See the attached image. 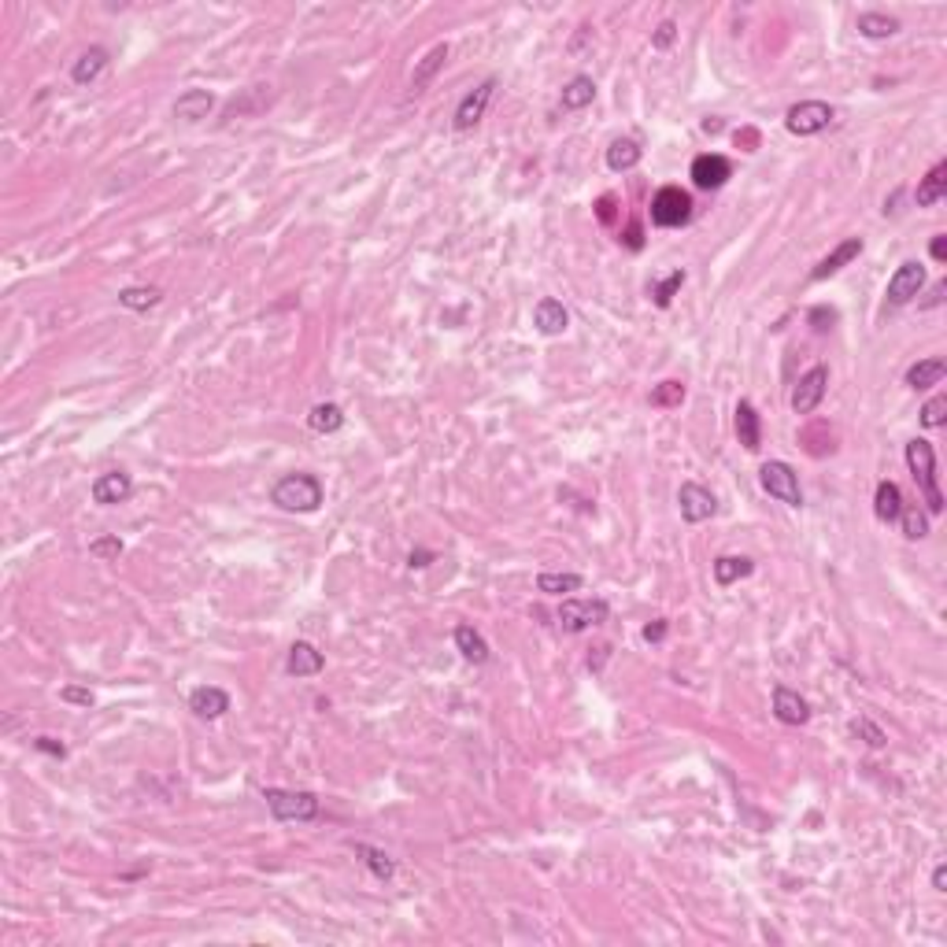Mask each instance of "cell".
I'll return each instance as SVG.
<instances>
[{"instance_id":"f907efd6","label":"cell","mask_w":947,"mask_h":947,"mask_svg":"<svg viewBox=\"0 0 947 947\" xmlns=\"http://www.w3.org/2000/svg\"><path fill=\"white\" fill-rule=\"evenodd\" d=\"M943 292H947V285L940 282V285H933V292H929V301H926V308H936L940 301H943Z\"/></svg>"},{"instance_id":"9c48e42d","label":"cell","mask_w":947,"mask_h":947,"mask_svg":"<svg viewBox=\"0 0 947 947\" xmlns=\"http://www.w3.org/2000/svg\"><path fill=\"white\" fill-rule=\"evenodd\" d=\"M826 389H829V370L826 366H811L803 378H800V385L792 389V411L795 415L818 411V404L826 400Z\"/></svg>"},{"instance_id":"ab89813d","label":"cell","mask_w":947,"mask_h":947,"mask_svg":"<svg viewBox=\"0 0 947 947\" xmlns=\"http://www.w3.org/2000/svg\"><path fill=\"white\" fill-rule=\"evenodd\" d=\"M852 737H866L869 747H885V733L874 726V721H866V718H855L852 721Z\"/></svg>"},{"instance_id":"5bb4252c","label":"cell","mask_w":947,"mask_h":947,"mask_svg":"<svg viewBox=\"0 0 947 947\" xmlns=\"http://www.w3.org/2000/svg\"><path fill=\"white\" fill-rule=\"evenodd\" d=\"M189 711L196 718H204V721H215V718H222L230 711V696L222 688H215V685H201V688L189 692Z\"/></svg>"},{"instance_id":"8992f818","label":"cell","mask_w":947,"mask_h":947,"mask_svg":"<svg viewBox=\"0 0 947 947\" xmlns=\"http://www.w3.org/2000/svg\"><path fill=\"white\" fill-rule=\"evenodd\" d=\"M607 618H611L607 600H563V604H559V626H563L566 633L596 630V626H604Z\"/></svg>"},{"instance_id":"9a60e30c","label":"cell","mask_w":947,"mask_h":947,"mask_svg":"<svg viewBox=\"0 0 947 947\" xmlns=\"http://www.w3.org/2000/svg\"><path fill=\"white\" fill-rule=\"evenodd\" d=\"M859 256H862V237H847V241H840V244L833 248V252L811 270V282H826V278H833L836 270H844L847 263L859 259Z\"/></svg>"},{"instance_id":"44dd1931","label":"cell","mask_w":947,"mask_h":947,"mask_svg":"<svg viewBox=\"0 0 947 947\" xmlns=\"http://www.w3.org/2000/svg\"><path fill=\"white\" fill-rule=\"evenodd\" d=\"M448 63V45H433L426 56L418 60V67L411 70V93H422L433 78H437V70Z\"/></svg>"},{"instance_id":"7a4b0ae2","label":"cell","mask_w":947,"mask_h":947,"mask_svg":"<svg viewBox=\"0 0 947 947\" xmlns=\"http://www.w3.org/2000/svg\"><path fill=\"white\" fill-rule=\"evenodd\" d=\"M907 466L914 474V482L926 496V511L929 515H940L943 511V496H940V485H936V452L929 441H910L907 444Z\"/></svg>"},{"instance_id":"f35d334b","label":"cell","mask_w":947,"mask_h":947,"mask_svg":"<svg viewBox=\"0 0 947 947\" xmlns=\"http://www.w3.org/2000/svg\"><path fill=\"white\" fill-rule=\"evenodd\" d=\"M89 556H96V559H119L122 556V540L119 537H96L89 544Z\"/></svg>"},{"instance_id":"d4e9b609","label":"cell","mask_w":947,"mask_h":947,"mask_svg":"<svg viewBox=\"0 0 947 947\" xmlns=\"http://www.w3.org/2000/svg\"><path fill=\"white\" fill-rule=\"evenodd\" d=\"M104 67H108V48H86V53L78 56V63L70 67V78L78 86H89V82L101 78Z\"/></svg>"},{"instance_id":"8d00e7d4","label":"cell","mask_w":947,"mask_h":947,"mask_svg":"<svg viewBox=\"0 0 947 947\" xmlns=\"http://www.w3.org/2000/svg\"><path fill=\"white\" fill-rule=\"evenodd\" d=\"M685 400V385L681 382H659L652 389V408H678Z\"/></svg>"},{"instance_id":"4316f807","label":"cell","mask_w":947,"mask_h":947,"mask_svg":"<svg viewBox=\"0 0 947 947\" xmlns=\"http://www.w3.org/2000/svg\"><path fill=\"white\" fill-rule=\"evenodd\" d=\"M456 647L463 652L466 663H478V666L489 663V644H485V637L474 630V626H466V622H463V626H456Z\"/></svg>"},{"instance_id":"3957f363","label":"cell","mask_w":947,"mask_h":947,"mask_svg":"<svg viewBox=\"0 0 947 947\" xmlns=\"http://www.w3.org/2000/svg\"><path fill=\"white\" fill-rule=\"evenodd\" d=\"M263 800L278 821H311L318 818V795L315 792H289V788H267Z\"/></svg>"},{"instance_id":"ac0fdd59","label":"cell","mask_w":947,"mask_h":947,"mask_svg":"<svg viewBox=\"0 0 947 947\" xmlns=\"http://www.w3.org/2000/svg\"><path fill=\"white\" fill-rule=\"evenodd\" d=\"M215 108V96L208 89H185L178 101H174V119H182V122H201L208 119Z\"/></svg>"},{"instance_id":"f6af8a7d","label":"cell","mask_w":947,"mask_h":947,"mask_svg":"<svg viewBox=\"0 0 947 947\" xmlns=\"http://www.w3.org/2000/svg\"><path fill=\"white\" fill-rule=\"evenodd\" d=\"M596 215H600L604 226L614 222V196H600V204H596Z\"/></svg>"},{"instance_id":"681fc988","label":"cell","mask_w":947,"mask_h":947,"mask_svg":"<svg viewBox=\"0 0 947 947\" xmlns=\"http://www.w3.org/2000/svg\"><path fill=\"white\" fill-rule=\"evenodd\" d=\"M933 888H936V892H947V866H943V862L933 869Z\"/></svg>"},{"instance_id":"d6a6232c","label":"cell","mask_w":947,"mask_h":947,"mask_svg":"<svg viewBox=\"0 0 947 947\" xmlns=\"http://www.w3.org/2000/svg\"><path fill=\"white\" fill-rule=\"evenodd\" d=\"M308 426L315 433H337L344 426V411L337 404H315L311 415H308Z\"/></svg>"},{"instance_id":"cb8c5ba5","label":"cell","mask_w":947,"mask_h":947,"mask_svg":"<svg viewBox=\"0 0 947 947\" xmlns=\"http://www.w3.org/2000/svg\"><path fill=\"white\" fill-rule=\"evenodd\" d=\"M752 570H755V563L747 559V556H718V559H714V581H718L721 589H729V585L744 581L747 574H752Z\"/></svg>"},{"instance_id":"30bf717a","label":"cell","mask_w":947,"mask_h":947,"mask_svg":"<svg viewBox=\"0 0 947 947\" xmlns=\"http://www.w3.org/2000/svg\"><path fill=\"white\" fill-rule=\"evenodd\" d=\"M688 174H692V185L696 189H707L711 193V189H721V185L733 178V163L721 156V152H704V156L692 160V170Z\"/></svg>"},{"instance_id":"c3c4849f","label":"cell","mask_w":947,"mask_h":947,"mask_svg":"<svg viewBox=\"0 0 947 947\" xmlns=\"http://www.w3.org/2000/svg\"><path fill=\"white\" fill-rule=\"evenodd\" d=\"M626 244L633 248V252H640V248H644V237H640V226H637V222H630V230H626Z\"/></svg>"},{"instance_id":"603a6c76","label":"cell","mask_w":947,"mask_h":947,"mask_svg":"<svg viewBox=\"0 0 947 947\" xmlns=\"http://www.w3.org/2000/svg\"><path fill=\"white\" fill-rule=\"evenodd\" d=\"M943 193H947V163H936L926 178L918 182L914 201H918V208H933V204L943 201Z\"/></svg>"},{"instance_id":"7bdbcfd3","label":"cell","mask_w":947,"mask_h":947,"mask_svg":"<svg viewBox=\"0 0 947 947\" xmlns=\"http://www.w3.org/2000/svg\"><path fill=\"white\" fill-rule=\"evenodd\" d=\"M60 696H63L67 704H78V707H93V692H89V688H74V685H67V688H63Z\"/></svg>"},{"instance_id":"52a82bcc","label":"cell","mask_w":947,"mask_h":947,"mask_svg":"<svg viewBox=\"0 0 947 947\" xmlns=\"http://www.w3.org/2000/svg\"><path fill=\"white\" fill-rule=\"evenodd\" d=\"M833 122V108L826 101H803V104H792L788 115H785V127L788 134L795 137H814L821 134Z\"/></svg>"},{"instance_id":"277c9868","label":"cell","mask_w":947,"mask_h":947,"mask_svg":"<svg viewBox=\"0 0 947 947\" xmlns=\"http://www.w3.org/2000/svg\"><path fill=\"white\" fill-rule=\"evenodd\" d=\"M759 482H762V489L774 496V500H781V504H788V507H803V489H800V474H795L788 463H781V459H770V463H762V470H759Z\"/></svg>"},{"instance_id":"816d5d0a","label":"cell","mask_w":947,"mask_h":947,"mask_svg":"<svg viewBox=\"0 0 947 947\" xmlns=\"http://www.w3.org/2000/svg\"><path fill=\"white\" fill-rule=\"evenodd\" d=\"M430 552H411V566H430Z\"/></svg>"},{"instance_id":"b9f144b4","label":"cell","mask_w":947,"mask_h":947,"mask_svg":"<svg viewBox=\"0 0 947 947\" xmlns=\"http://www.w3.org/2000/svg\"><path fill=\"white\" fill-rule=\"evenodd\" d=\"M34 747H37V752H45V755H53V759H63V755H67V747H63L56 737H37Z\"/></svg>"},{"instance_id":"4dcf8cb0","label":"cell","mask_w":947,"mask_h":947,"mask_svg":"<svg viewBox=\"0 0 947 947\" xmlns=\"http://www.w3.org/2000/svg\"><path fill=\"white\" fill-rule=\"evenodd\" d=\"M356 855L366 862V869L378 881H392V874H396V862L382 852V847H370V844H356Z\"/></svg>"},{"instance_id":"ee69618b","label":"cell","mask_w":947,"mask_h":947,"mask_svg":"<svg viewBox=\"0 0 947 947\" xmlns=\"http://www.w3.org/2000/svg\"><path fill=\"white\" fill-rule=\"evenodd\" d=\"M811 322H814V330H829L833 322H836V311H829V308H814V311H811Z\"/></svg>"},{"instance_id":"bcb514c9","label":"cell","mask_w":947,"mask_h":947,"mask_svg":"<svg viewBox=\"0 0 947 947\" xmlns=\"http://www.w3.org/2000/svg\"><path fill=\"white\" fill-rule=\"evenodd\" d=\"M666 637V622H652V626H644V640L647 644H659Z\"/></svg>"},{"instance_id":"ffe728a7","label":"cell","mask_w":947,"mask_h":947,"mask_svg":"<svg viewBox=\"0 0 947 947\" xmlns=\"http://www.w3.org/2000/svg\"><path fill=\"white\" fill-rule=\"evenodd\" d=\"M737 441L747 448V452H759V444H762V422H759V411L740 400L737 404Z\"/></svg>"},{"instance_id":"6da1fadb","label":"cell","mask_w":947,"mask_h":947,"mask_svg":"<svg viewBox=\"0 0 947 947\" xmlns=\"http://www.w3.org/2000/svg\"><path fill=\"white\" fill-rule=\"evenodd\" d=\"M270 500L278 504L282 511H292V515H311L322 507V482L315 474H285V478L274 485Z\"/></svg>"},{"instance_id":"e0dca14e","label":"cell","mask_w":947,"mask_h":947,"mask_svg":"<svg viewBox=\"0 0 947 947\" xmlns=\"http://www.w3.org/2000/svg\"><path fill=\"white\" fill-rule=\"evenodd\" d=\"M774 714H778V721H785V726H803V721H811V704L800 692L781 685V688H774Z\"/></svg>"},{"instance_id":"83f0119b","label":"cell","mask_w":947,"mask_h":947,"mask_svg":"<svg viewBox=\"0 0 947 947\" xmlns=\"http://www.w3.org/2000/svg\"><path fill=\"white\" fill-rule=\"evenodd\" d=\"M640 156H644V148L633 141V137H618V141H611V148H607V167L611 170H633L637 163H640Z\"/></svg>"},{"instance_id":"5b68a950","label":"cell","mask_w":947,"mask_h":947,"mask_svg":"<svg viewBox=\"0 0 947 947\" xmlns=\"http://www.w3.org/2000/svg\"><path fill=\"white\" fill-rule=\"evenodd\" d=\"M692 218V196L678 185H663L652 196V222L663 230H678Z\"/></svg>"},{"instance_id":"f1b7e54d","label":"cell","mask_w":947,"mask_h":947,"mask_svg":"<svg viewBox=\"0 0 947 947\" xmlns=\"http://www.w3.org/2000/svg\"><path fill=\"white\" fill-rule=\"evenodd\" d=\"M943 374H947V359H921L907 370V385L910 389H929V385H940L943 382Z\"/></svg>"},{"instance_id":"484cf974","label":"cell","mask_w":947,"mask_h":947,"mask_svg":"<svg viewBox=\"0 0 947 947\" xmlns=\"http://www.w3.org/2000/svg\"><path fill=\"white\" fill-rule=\"evenodd\" d=\"M874 511H877V518L881 522H900V511H903V492H900V485L895 482H881L877 485V496H874Z\"/></svg>"},{"instance_id":"4fadbf2b","label":"cell","mask_w":947,"mask_h":947,"mask_svg":"<svg viewBox=\"0 0 947 947\" xmlns=\"http://www.w3.org/2000/svg\"><path fill=\"white\" fill-rule=\"evenodd\" d=\"M130 492H134V482H130V474H122V470H108V474H101V478L93 482V500L101 507L130 500Z\"/></svg>"},{"instance_id":"7402d4cb","label":"cell","mask_w":947,"mask_h":947,"mask_svg":"<svg viewBox=\"0 0 947 947\" xmlns=\"http://www.w3.org/2000/svg\"><path fill=\"white\" fill-rule=\"evenodd\" d=\"M592 101H596V82L589 78V74H578V78H570V82L563 86V96H559L563 111H581V108H589Z\"/></svg>"},{"instance_id":"8fae6325","label":"cell","mask_w":947,"mask_h":947,"mask_svg":"<svg viewBox=\"0 0 947 947\" xmlns=\"http://www.w3.org/2000/svg\"><path fill=\"white\" fill-rule=\"evenodd\" d=\"M492 93H496V78H485L478 89L463 96L459 108H456V130H459V134L474 130V127H478V122L485 119V108H489V101H492Z\"/></svg>"},{"instance_id":"f546056e","label":"cell","mask_w":947,"mask_h":947,"mask_svg":"<svg viewBox=\"0 0 947 947\" xmlns=\"http://www.w3.org/2000/svg\"><path fill=\"white\" fill-rule=\"evenodd\" d=\"M895 30H900V19H892V15H881V12H862L859 15V34L869 37V41H885Z\"/></svg>"},{"instance_id":"e575fe53","label":"cell","mask_w":947,"mask_h":947,"mask_svg":"<svg viewBox=\"0 0 947 947\" xmlns=\"http://www.w3.org/2000/svg\"><path fill=\"white\" fill-rule=\"evenodd\" d=\"M537 589L548 592V596L578 592V589H581V578H578V574H540V578H537Z\"/></svg>"},{"instance_id":"ba28073f","label":"cell","mask_w":947,"mask_h":947,"mask_svg":"<svg viewBox=\"0 0 947 947\" xmlns=\"http://www.w3.org/2000/svg\"><path fill=\"white\" fill-rule=\"evenodd\" d=\"M921 285H926V267H921L918 259H907V263H900L895 267V274L888 278V308H903V304H910L914 296L921 292Z\"/></svg>"},{"instance_id":"1f68e13d","label":"cell","mask_w":947,"mask_h":947,"mask_svg":"<svg viewBox=\"0 0 947 947\" xmlns=\"http://www.w3.org/2000/svg\"><path fill=\"white\" fill-rule=\"evenodd\" d=\"M160 301H163V292L156 285H130V289L119 292V304L130 308V311H148V308H156Z\"/></svg>"},{"instance_id":"2e32d148","label":"cell","mask_w":947,"mask_h":947,"mask_svg":"<svg viewBox=\"0 0 947 947\" xmlns=\"http://www.w3.org/2000/svg\"><path fill=\"white\" fill-rule=\"evenodd\" d=\"M322 666H326V659H322V652L315 644H308V640H296L292 647H289V659H285V670L292 678H315V674H322Z\"/></svg>"},{"instance_id":"7dc6e473","label":"cell","mask_w":947,"mask_h":947,"mask_svg":"<svg viewBox=\"0 0 947 947\" xmlns=\"http://www.w3.org/2000/svg\"><path fill=\"white\" fill-rule=\"evenodd\" d=\"M929 252H933V259H936V263H943V259H947V237H943V234H936V237H933Z\"/></svg>"},{"instance_id":"836d02e7","label":"cell","mask_w":947,"mask_h":947,"mask_svg":"<svg viewBox=\"0 0 947 947\" xmlns=\"http://www.w3.org/2000/svg\"><path fill=\"white\" fill-rule=\"evenodd\" d=\"M681 285H685V270H674V274H666L663 282H655V285H652V301H655V308H670V304H674V296H678Z\"/></svg>"},{"instance_id":"d590c367","label":"cell","mask_w":947,"mask_h":947,"mask_svg":"<svg viewBox=\"0 0 947 947\" xmlns=\"http://www.w3.org/2000/svg\"><path fill=\"white\" fill-rule=\"evenodd\" d=\"M900 522H903V537L907 540H921L929 537V515L918 511V507H903L900 511Z\"/></svg>"},{"instance_id":"60d3db41","label":"cell","mask_w":947,"mask_h":947,"mask_svg":"<svg viewBox=\"0 0 947 947\" xmlns=\"http://www.w3.org/2000/svg\"><path fill=\"white\" fill-rule=\"evenodd\" d=\"M674 37H678V27L666 19V22H659V30H655L652 45H655V48H670V45H674Z\"/></svg>"},{"instance_id":"d6986e66","label":"cell","mask_w":947,"mask_h":947,"mask_svg":"<svg viewBox=\"0 0 947 947\" xmlns=\"http://www.w3.org/2000/svg\"><path fill=\"white\" fill-rule=\"evenodd\" d=\"M533 322H537V330H540L544 337H559V334H566V326H570V315H566V308H563L559 301L544 296V301L533 308Z\"/></svg>"},{"instance_id":"74e56055","label":"cell","mask_w":947,"mask_h":947,"mask_svg":"<svg viewBox=\"0 0 947 947\" xmlns=\"http://www.w3.org/2000/svg\"><path fill=\"white\" fill-rule=\"evenodd\" d=\"M947 422V396H933V400L921 408V426L926 430H940Z\"/></svg>"},{"instance_id":"7c38bea8","label":"cell","mask_w":947,"mask_h":947,"mask_svg":"<svg viewBox=\"0 0 947 947\" xmlns=\"http://www.w3.org/2000/svg\"><path fill=\"white\" fill-rule=\"evenodd\" d=\"M678 504H681V518L685 522H707V518H714V511H718V500H714V492L711 489H704V485H696V482H685L681 485V492H678Z\"/></svg>"}]
</instances>
